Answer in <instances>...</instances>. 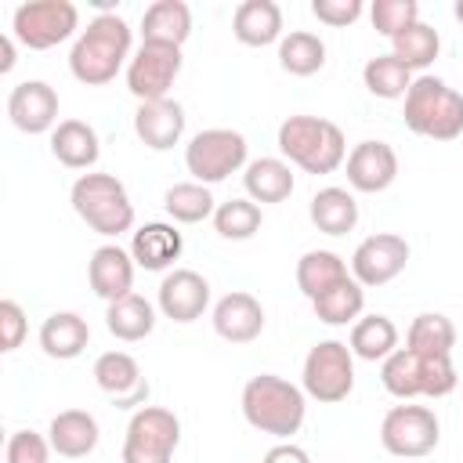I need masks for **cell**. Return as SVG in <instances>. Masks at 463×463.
Here are the masks:
<instances>
[{"instance_id": "6da1fadb", "label": "cell", "mask_w": 463, "mask_h": 463, "mask_svg": "<svg viewBox=\"0 0 463 463\" xmlns=\"http://www.w3.org/2000/svg\"><path fill=\"white\" fill-rule=\"evenodd\" d=\"M130 43H134V33L130 25L105 11L98 18L87 22V29H80L72 51H69V72L87 83V87H105L119 76L123 65H130Z\"/></svg>"}, {"instance_id": "7a4b0ae2", "label": "cell", "mask_w": 463, "mask_h": 463, "mask_svg": "<svg viewBox=\"0 0 463 463\" xmlns=\"http://www.w3.org/2000/svg\"><path fill=\"white\" fill-rule=\"evenodd\" d=\"M242 416L253 430L271 434L279 441H289L307 416V394L304 387L289 383L275 373H257L242 387Z\"/></svg>"}, {"instance_id": "3957f363", "label": "cell", "mask_w": 463, "mask_h": 463, "mask_svg": "<svg viewBox=\"0 0 463 463\" xmlns=\"http://www.w3.org/2000/svg\"><path fill=\"white\" fill-rule=\"evenodd\" d=\"M279 152L304 174H333L347 163L344 130L322 116H286L279 123Z\"/></svg>"}, {"instance_id": "277c9868", "label": "cell", "mask_w": 463, "mask_h": 463, "mask_svg": "<svg viewBox=\"0 0 463 463\" xmlns=\"http://www.w3.org/2000/svg\"><path fill=\"white\" fill-rule=\"evenodd\" d=\"M405 101V127L430 141H456L463 134V94L441 76H416Z\"/></svg>"}, {"instance_id": "5b68a950", "label": "cell", "mask_w": 463, "mask_h": 463, "mask_svg": "<svg viewBox=\"0 0 463 463\" xmlns=\"http://www.w3.org/2000/svg\"><path fill=\"white\" fill-rule=\"evenodd\" d=\"M69 199L76 217L105 239H116L134 228V203L116 174H80L72 181Z\"/></svg>"}, {"instance_id": "8992f818", "label": "cell", "mask_w": 463, "mask_h": 463, "mask_svg": "<svg viewBox=\"0 0 463 463\" xmlns=\"http://www.w3.org/2000/svg\"><path fill=\"white\" fill-rule=\"evenodd\" d=\"M380 380L387 394L412 402V398H445L456 391V365L452 354H416L409 347H398L380 365Z\"/></svg>"}, {"instance_id": "52a82bcc", "label": "cell", "mask_w": 463, "mask_h": 463, "mask_svg": "<svg viewBox=\"0 0 463 463\" xmlns=\"http://www.w3.org/2000/svg\"><path fill=\"white\" fill-rule=\"evenodd\" d=\"M246 137L232 127H210L199 130L188 145H184V166L199 184H217L224 177H232L235 170H246Z\"/></svg>"}, {"instance_id": "ba28073f", "label": "cell", "mask_w": 463, "mask_h": 463, "mask_svg": "<svg viewBox=\"0 0 463 463\" xmlns=\"http://www.w3.org/2000/svg\"><path fill=\"white\" fill-rule=\"evenodd\" d=\"M181 420L163 405H141L123 434V463H174Z\"/></svg>"}, {"instance_id": "9c48e42d", "label": "cell", "mask_w": 463, "mask_h": 463, "mask_svg": "<svg viewBox=\"0 0 463 463\" xmlns=\"http://www.w3.org/2000/svg\"><path fill=\"white\" fill-rule=\"evenodd\" d=\"M300 387H304L307 398H315L322 405L344 402L354 391V354H351V347L340 344V340H318L304 358Z\"/></svg>"}, {"instance_id": "30bf717a", "label": "cell", "mask_w": 463, "mask_h": 463, "mask_svg": "<svg viewBox=\"0 0 463 463\" xmlns=\"http://www.w3.org/2000/svg\"><path fill=\"white\" fill-rule=\"evenodd\" d=\"M80 29V11L69 0H29L14 7L11 36L29 51H51Z\"/></svg>"}, {"instance_id": "8fae6325", "label": "cell", "mask_w": 463, "mask_h": 463, "mask_svg": "<svg viewBox=\"0 0 463 463\" xmlns=\"http://www.w3.org/2000/svg\"><path fill=\"white\" fill-rule=\"evenodd\" d=\"M441 423L427 405H394L380 423V445L398 459H423L438 449Z\"/></svg>"}, {"instance_id": "7c38bea8", "label": "cell", "mask_w": 463, "mask_h": 463, "mask_svg": "<svg viewBox=\"0 0 463 463\" xmlns=\"http://www.w3.org/2000/svg\"><path fill=\"white\" fill-rule=\"evenodd\" d=\"M181 47H166V43H141L127 65V90L141 101H159L170 98L174 80L181 76Z\"/></svg>"}, {"instance_id": "4fadbf2b", "label": "cell", "mask_w": 463, "mask_h": 463, "mask_svg": "<svg viewBox=\"0 0 463 463\" xmlns=\"http://www.w3.org/2000/svg\"><path fill=\"white\" fill-rule=\"evenodd\" d=\"M409 264V242L394 232H376L362 239L351 253V279L365 289L394 282Z\"/></svg>"}, {"instance_id": "5bb4252c", "label": "cell", "mask_w": 463, "mask_h": 463, "mask_svg": "<svg viewBox=\"0 0 463 463\" xmlns=\"http://www.w3.org/2000/svg\"><path fill=\"white\" fill-rule=\"evenodd\" d=\"M94 383L101 394L112 398L116 409H141L148 398V380L141 376V365L127 351H105L94 358Z\"/></svg>"}, {"instance_id": "9a60e30c", "label": "cell", "mask_w": 463, "mask_h": 463, "mask_svg": "<svg viewBox=\"0 0 463 463\" xmlns=\"http://www.w3.org/2000/svg\"><path fill=\"white\" fill-rule=\"evenodd\" d=\"M156 304H159L163 318H170V322H181V326L195 322L210 307V282L192 268H174L163 275Z\"/></svg>"}, {"instance_id": "2e32d148", "label": "cell", "mask_w": 463, "mask_h": 463, "mask_svg": "<svg viewBox=\"0 0 463 463\" xmlns=\"http://www.w3.org/2000/svg\"><path fill=\"white\" fill-rule=\"evenodd\" d=\"M7 116L22 134H47L58 127V94L43 80H22L7 94Z\"/></svg>"}, {"instance_id": "e0dca14e", "label": "cell", "mask_w": 463, "mask_h": 463, "mask_svg": "<svg viewBox=\"0 0 463 463\" xmlns=\"http://www.w3.org/2000/svg\"><path fill=\"white\" fill-rule=\"evenodd\" d=\"M347 184L354 192H365V195H376V192H387L398 177V152L387 145V141H358L351 152H347Z\"/></svg>"}, {"instance_id": "ac0fdd59", "label": "cell", "mask_w": 463, "mask_h": 463, "mask_svg": "<svg viewBox=\"0 0 463 463\" xmlns=\"http://www.w3.org/2000/svg\"><path fill=\"white\" fill-rule=\"evenodd\" d=\"M134 268L137 264H134L130 250H123L116 242H105L87 260V282H90L94 297L112 304V300H123L127 293H134Z\"/></svg>"}, {"instance_id": "d6986e66", "label": "cell", "mask_w": 463, "mask_h": 463, "mask_svg": "<svg viewBox=\"0 0 463 463\" xmlns=\"http://www.w3.org/2000/svg\"><path fill=\"white\" fill-rule=\"evenodd\" d=\"M213 333L228 344H253L264 333V307L253 293L232 289L213 304Z\"/></svg>"}, {"instance_id": "ffe728a7", "label": "cell", "mask_w": 463, "mask_h": 463, "mask_svg": "<svg viewBox=\"0 0 463 463\" xmlns=\"http://www.w3.org/2000/svg\"><path fill=\"white\" fill-rule=\"evenodd\" d=\"M134 134L145 148L152 152H166L184 137V109L174 98H159V101H141L134 112Z\"/></svg>"}, {"instance_id": "44dd1931", "label": "cell", "mask_w": 463, "mask_h": 463, "mask_svg": "<svg viewBox=\"0 0 463 463\" xmlns=\"http://www.w3.org/2000/svg\"><path fill=\"white\" fill-rule=\"evenodd\" d=\"M98 438H101L98 420H94L87 409H65V412H58V416L51 420V427H47L51 449H54L58 456H65V459H83V456H90V452L98 449Z\"/></svg>"}, {"instance_id": "7402d4cb", "label": "cell", "mask_w": 463, "mask_h": 463, "mask_svg": "<svg viewBox=\"0 0 463 463\" xmlns=\"http://www.w3.org/2000/svg\"><path fill=\"white\" fill-rule=\"evenodd\" d=\"M184 250V239L174 224H163V221H152V224H141L130 239V257L137 268L145 271H166Z\"/></svg>"}, {"instance_id": "603a6c76", "label": "cell", "mask_w": 463, "mask_h": 463, "mask_svg": "<svg viewBox=\"0 0 463 463\" xmlns=\"http://www.w3.org/2000/svg\"><path fill=\"white\" fill-rule=\"evenodd\" d=\"M51 156L69 170H90L101 156L98 130L83 119H61L51 130Z\"/></svg>"}, {"instance_id": "cb8c5ba5", "label": "cell", "mask_w": 463, "mask_h": 463, "mask_svg": "<svg viewBox=\"0 0 463 463\" xmlns=\"http://www.w3.org/2000/svg\"><path fill=\"white\" fill-rule=\"evenodd\" d=\"M192 36V7L184 0H156L141 14V43L181 47Z\"/></svg>"}, {"instance_id": "d4e9b609", "label": "cell", "mask_w": 463, "mask_h": 463, "mask_svg": "<svg viewBox=\"0 0 463 463\" xmlns=\"http://www.w3.org/2000/svg\"><path fill=\"white\" fill-rule=\"evenodd\" d=\"M232 33L246 47H268L282 40V7L275 0H242L232 18Z\"/></svg>"}, {"instance_id": "484cf974", "label": "cell", "mask_w": 463, "mask_h": 463, "mask_svg": "<svg viewBox=\"0 0 463 463\" xmlns=\"http://www.w3.org/2000/svg\"><path fill=\"white\" fill-rule=\"evenodd\" d=\"M90 344V326L83 315L76 311H54L43 318L40 326V347L47 358H58V362H72L83 354V347Z\"/></svg>"}, {"instance_id": "4316f807", "label": "cell", "mask_w": 463, "mask_h": 463, "mask_svg": "<svg viewBox=\"0 0 463 463\" xmlns=\"http://www.w3.org/2000/svg\"><path fill=\"white\" fill-rule=\"evenodd\" d=\"M293 166L279 156H260L253 163H246L242 170V188H246V199H253L257 206L260 203H282L293 195Z\"/></svg>"}, {"instance_id": "83f0119b", "label": "cell", "mask_w": 463, "mask_h": 463, "mask_svg": "<svg viewBox=\"0 0 463 463\" xmlns=\"http://www.w3.org/2000/svg\"><path fill=\"white\" fill-rule=\"evenodd\" d=\"M307 217H311V224H315L322 235H347V232H354V224H358V203H354V195H351L347 188L329 184V188H318V192L311 195Z\"/></svg>"}, {"instance_id": "f1b7e54d", "label": "cell", "mask_w": 463, "mask_h": 463, "mask_svg": "<svg viewBox=\"0 0 463 463\" xmlns=\"http://www.w3.org/2000/svg\"><path fill=\"white\" fill-rule=\"evenodd\" d=\"M351 271H347V260L333 250H307L300 260H297V286L307 300L329 293L333 286L347 282Z\"/></svg>"}, {"instance_id": "f546056e", "label": "cell", "mask_w": 463, "mask_h": 463, "mask_svg": "<svg viewBox=\"0 0 463 463\" xmlns=\"http://www.w3.org/2000/svg\"><path fill=\"white\" fill-rule=\"evenodd\" d=\"M105 326L116 340L123 344H137L156 329V307L141 297V293H127L123 300H112L105 311Z\"/></svg>"}, {"instance_id": "4dcf8cb0", "label": "cell", "mask_w": 463, "mask_h": 463, "mask_svg": "<svg viewBox=\"0 0 463 463\" xmlns=\"http://www.w3.org/2000/svg\"><path fill=\"white\" fill-rule=\"evenodd\" d=\"M351 354L362 362H383L398 351V326L387 315H362L351 326Z\"/></svg>"}, {"instance_id": "1f68e13d", "label": "cell", "mask_w": 463, "mask_h": 463, "mask_svg": "<svg viewBox=\"0 0 463 463\" xmlns=\"http://www.w3.org/2000/svg\"><path fill=\"white\" fill-rule=\"evenodd\" d=\"M279 65L289 76H315L326 65V43L318 33L293 29L279 40Z\"/></svg>"}, {"instance_id": "d6a6232c", "label": "cell", "mask_w": 463, "mask_h": 463, "mask_svg": "<svg viewBox=\"0 0 463 463\" xmlns=\"http://www.w3.org/2000/svg\"><path fill=\"white\" fill-rule=\"evenodd\" d=\"M412 69H405L394 54H376V58H369L365 61V69H362V83H365V90L373 94V98H383V101H398V98H405L409 94V87H412Z\"/></svg>"}, {"instance_id": "836d02e7", "label": "cell", "mask_w": 463, "mask_h": 463, "mask_svg": "<svg viewBox=\"0 0 463 463\" xmlns=\"http://www.w3.org/2000/svg\"><path fill=\"white\" fill-rule=\"evenodd\" d=\"M311 307H315V318L326 322V326H347V322L354 326L362 318V311H365V286L347 279V282L333 286L329 293L315 297Z\"/></svg>"}, {"instance_id": "e575fe53", "label": "cell", "mask_w": 463, "mask_h": 463, "mask_svg": "<svg viewBox=\"0 0 463 463\" xmlns=\"http://www.w3.org/2000/svg\"><path fill=\"white\" fill-rule=\"evenodd\" d=\"M405 347L416 354H452L456 347V326L441 311H423L412 318L405 333Z\"/></svg>"}, {"instance_id": "d590c367", "label": "cell", "mask_w": 463, "mask_h": 463, "mask_svg": "<svg viewBox=\"0 0 463 463\" xmlns=\"http://www.w3.org/2000/svg\"><path fill=\"white\" fill-rule=\"evenodd\" d=\"M163 210H166L170 221H177V224H199V221L213 217L217 203H213V195H210L206 184H199V181H181V184H170V188H166Z\"/></svg>"}, {"instance_id": "8d00e7d4", "label": "cell", "mask_w": 463, "mask_h": 463, "mask_svg": "<svg viewBox=\"0 0 463 463\" xmlns=\"http://www.w3.org/2000/svg\"><path fill=\"white\" fill-rule=\"evenodd\" d=\"M438 51H441V36H438V29L434 25H427V22H412L409 29H402L394 40H391V54L405 65V69H427L434 58H438Z\"/></svg>"}, {"instance_id": "74e56055", "label": "cell", "mask_w": 463, "mask_h": 463, "mask_svg": "<svg viewBox=\"0 0 463 463\" xmlns=\"http://www.w3.org/2000/svg\"><path fill=\"white\" fill-rule=\"evenodd\" d=\"M264 224V213L253 199H228V203H217L213 210V228L221 239H232V242H242V239H253Z\"/></svg>"}, {"instance_id": "f35d334b", "label": "cell", "mask_w": 463, "mask_h": 463, "mask_svg": "<svg viewBox=\"0 0 463 463\" xmlns=\"http://www.w3.org/2000/svg\"><path fill=\"white\" fill-rule=\"evenodd\" d=\"M373 29L387 40H394L402 29H409L412 22H420V4L416 0H376L369 7Z\"/></svg>"}, {"instance_id": "ab89813d", "label": "cell", "mask_w": 463, "mask_h": 463, "mask_svg": "<svg viewBox=\"0 0 463 463\" xmlns=\"http://www.w3.org/2000/svg\"><path fill=\"white\" fill-rule=\"evenodd\" d=\"M51 441L36 430H14L7 438V449H4V459L7 463H47L51 459Z\"/></svg>"}, {"instance_id": "60d3db41", "label": "cell", "mask_w": 463, "mask_h": 463, "mask_svg": "<svg viewBox=\"0 0 463 463\" xmlns=\"http://www.w3.org/2000/svg\"><path fill=\"white\" fill-rule=\"evenodd\" d=\"M362 11H365L362 0H311V14H315L322 25H329V29H347V25H354V22L362 18Z\"/></svg>"}, {"instance_id": "b9f144b4", "label": "cell", "mask_w": 463, "mask_h": 463, "mask_svg": "<svg viewBox=\"0 0 463 463\" xmlns=\"http://www.w3.org/2000/svg\"><path fill=\"white\" fill-rule=\"evenodd\" d=\"M25 329H29V322H25L22 304H14V300H0V351H14V347H22Z\"/></svg>"}, {"instance_id": "7bdbcfd3", "label": "cell", "mask_w": 463, "mask_h": 463, "mask_svg": "<svg viewBox=\"0 0 463 463\" xmlns=\"http://www.w3.org/2000/svg\"><path fill=\"white\" fill-rule=\"evenodd\" d=\"M260 463H311V456H307L300 445H293V441H279V445H271V449L264 452Z\"/></svg>"}, {"instance_id": "ee69618b", "label": "cell", "mask_w": 463, "mask_h": 463, "mask_svg": "<svg viewBox=\"0 0 463 463\" xmlns=\"http://www.w3.org/2000/svg\"><path fill=\"white\" fill-rule=\"evenodd\" d=\"M14 69V36H0V72H11Z\"/></svg>"}, {"instance_id": "f6af8a7d", "label": "cell", "mask_w": 463, "mask_h": 463, "mask_svg": "<svg viewBox=\"0 0 463 463\" xmlns=\"http://www.w3.org/2000/svg\"><path fill=\"white\" fill-rule=\"evenodd\" d=\"M452 14H456V22L463 25V0H456V7H452Z\"/></svg>"}, {"instance_id": "bcb514c9", "label": "cell", "mask_w": 463, "mask_h": 463, "mask_svg": "<svg viewBox=\"0 0 463 463\" xmlns=\"http://www.w3.org/2000/svg\"><path fill=\"white\" fill-rule=\"evenodd\" d=\"M405 463H409V459H405Z\"/></svg>"}]
</instances>
